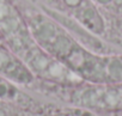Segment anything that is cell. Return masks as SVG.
Returning a JSON list of instances; mask_svg holds the SVG:
<instances>
[{
    "label": "cell",
    "mask_w": 122,
    "mask_h": 116,
    "mask_svg": "<svg viewBox=\"0 0 122 116\" xmlns=\"http://www.w3.org/2000/svg\"><path fill=\"white\" fill-rule=\"evenodd\" d=\"M65 1H66V4L70 5V6H77V5L80 4L81 0H65Z\"/></svg>",
    "instance_id": "1"
},
{
    "label": "cell",
    "mask_w": 122,
    "mask_h": 116,
    "mask_svg": "<svg viewBox=\"0 0 122 116\" xmlns=\"http://www.w3.org/2000/svg\"><path fill=\"white\" fill-rule=\"evenodd\" d=\"M5 92H6V87L4 85H0V96H3Z\"/></svg>",
    "instance_id": "2"
},
{
    "label": "cell",
    "mask_w": 122,
    "mask_h": 116,
    "mask_svg": "<svg viewBox=\"0 0 122 116\" xmlns=\"http://www.w3.org/2000/svg\"><path fill=\"white\" fill-rule=\"evenodd\" d=\"M98 1H101V3H108L109 0H98Z\"/></svg>",
    "instance_id": "3"
},
{
    "label": "cell",
    "mask_w": 122,
    "mask_h": 116,
    "mask_svg": "<svg viewBox=\"0 0 122 116\" xmlns=\"http://www.w3.org/2000/svg\"><path fill=\"white\" fill-rule=\"evenodd\" d=\"M0 116H5V114H4V111H1V110H0Z\"/></svg>",
    "instance_id": "4"
}]
</instances>
